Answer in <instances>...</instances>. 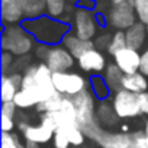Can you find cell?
I'll use <instances>...</instances> for the list:
<instances>
[{"instance_id":"6da1fadb","label":"cell","mask_w":148,"mask_h":148,"mask_svg":"<svg viewBox=\"0 0 148 148\" xmlns=\"http://www.w3.org/2000/svg\"><path fill=\"white\" fill-rule=\"evenodd\" d=\"M21 25L35 38L38 44H45L49 47L62 42V38L70 32V25L58 19H52L48 15L36 19H25Z\"/></svg>"},{"instance_id":"7a4b0ae2","label":"cell","mask_w":148,"mask_h":148,"mask_svg":"<svg viewBox=\"0 0 148 148\" xmlns=\"http://www.w3.org/2000/svg\"><path fill=\"white\" fill-rule=\"evenodd\" d=\"M97 126L99 125H95L84 134L105 148H148L144 131H136L134 134H109Z\"/></svg>"},{"instance_id":"3957f363","label":"cell","mask_w":148,"mask_h":148,"mask_svg":"<svg viewBox=\"0 0 148 148\" xmlns=\"http://www.w3.org/2000/svg\"><path fill=\"white\" fill-rule=\"evenodd\" d=\"M34 48H36V41L22 25L5 28L2 34L3 51H9L16 57H26Z\"/></svg>"},{"instance_id":"277c9868","label":"cell","mask_w":148,"mask_h":148,"mask_svg":"<svg viewBox=\"0 0 148 148\" xmlns=\"http://www.w3.org/2000/svg\"><path fill=\"white\" fill-rule=\"evenodd\" d=\"M52 84L55 90L67 97H74L87 90V80L79 73L73 71H62V73H52Z\"/></svg>"},{"instance_id":"5b68a950","label":"cell","mask_w":148,"mask_h":148,"mask_svg":"<svg viewBox=\"0 0 148 148\" xmlns=\"http://www.w3.org/2000/svg\"><path fill=\"white\" fill-rule=\"evenodd\" d=\"M112 106L119 119H132L142 115L139 106V95L119 89L112 95Z\"/></svg>"},{"instance_id":"8992f818","label":"cell","mask_w":148,"mask_h":148,"mask_svg":"<svg viewBox=\"0 0 148 148\" xmlns=\"http://www.w3.org/2000/svg\"><path fill=\"white\" fill-rule=\"evenodd\" d=\"M73 32L84 41H93L97 36V15L95 10L76 8L73 13Z\"/></svg>"},{"instance_id":"52a82bcc","label":"cell","mask_w":148,"mask_h":148,"mask_svg":"<svg viewBox=\"0 0 148 148\" xmlns=\"http://www.w3.org/2000/svg\"><path fill=\"white\" fill-rule=\"evenodd\" d=\"M71 99L77 109V119H79V125L83 129V132L97 125L95 122V100L89 90L74 96Z\"/></svg>"},{"instance_id":"ba28073f","label":"cell","mask_w":148,"mask_h":148,"mask_svg":"<svg viewBox=\"0 0 148 148\" xmlns=\"http://www.w3.org/2000/svg\"><path fill=\"white\" fill-rule=\"evenodd\" d=\"M106 19H108V23L112 28H115L116 31H126L138 22L134 5L129 2V0L123 5L112 6L109 9V13H108Z\"/></svg>"},{"instance_id":"9c48e42d","label":"cell","mask_w":148,"mask_h":148,"mask_svg":"<svg viewBox=\"0 0 148 148\" xmlns=\"http://www.w3.org/2000/svg\"><path fill=\"white\" fill-rule=\"evenodd\" d=\"M74 58L71 55V52L64 47V45H54L49 48V52L44 61V64H47V67L52 71V73H62V71H70V68H73L74 65Z\"/></svg>"},{"instance_id":"30bf717a","label":"cell","mask_w":148,"mask_h":148,"mask_svg":"<svg viewBox=\"0 0 148 148\" xmlns=\"http://www.w3.org/2000/svg\"><path fill=\"white\" fill-rule=\"evenodd\" d=\"M113 62L121 68V71L123 74H134V73L139 71L141 54H139V51L126 47L113 55Z\"/></svg>"},{"instance_id":"8fae6325","label":"cell","mask_w":148,"mask_h":148,"mask_svg":"<svg viewBox=\"0 0 148 148\" xmlns=\"http://www.w3.org/2000/svg\"><path fill=\"white\" fill-rule=\"evenodd\" d=\"M2 22L5 26L19 25L25 21L22 0H0Z\"/></svg>"},{"instance_id":"7c38bea8","label":"cell","mask_w":148,"mask_h":148,"mask_svg":"<svg viewBox=\"0 0 148 148\" xmlns=\"http://www.w3.org/2000/svg\"><path fill=\"white\" fill-rule=\"evenodd\" d=\"M79 67L83 71L87 73H93L95 76L96 74H100L106 70L108 64H106V58L102 54V51H99L97 48H92L87 52H84L79 60H77Z\"/></svg>"},{"instance_id":"4fadbf2b","label":"cell","mask_w":148,"mask_h":148,"mask_svg":"<svg viewBox=\"0 0 148 148\" xmlns=\"http://www.w3.org/2000/svg\"><path fill=\"white\" fill-rule=\"evenodd\" d=\"M61 45H64L76 60H79V58H80L84 52H87L89 49L95 48V42H93V41H84V39L79 38L74 32H68V34L62 38Z\"/></svg>"},{"instance_id":"5bb4252c","label":"cell","mask_w":148,"mask_h":148,"mask_svg":"<svg viewBox=\"0 0 148 148\" xmlns=\"http://www.w3.org/2000/svg\"><path fill=\"white\" fill-rule=\"evenodd\" d=\"M125 35H126V45L132 49L139 51L144 47L145 39L148 36L147 25H144L141 22H136L134 26H131L129 29L125 31Z\"/></svg>"},{"instance_id":"9a60e30c","label":"cell","mask_w":148,"mask_h":148,"mask_svg":"<svg viewBox=\"0 0 148 148\" xmlns=\"http://www.w3.org/2000/svg\"><path fill=\"white\" fill-rule=\"evenodd\" d=\"M54 131L44 126L42 123L39 125H29V128L23 132V139L28 142H35V144H47L54 138Z\"/></svg>"},{"instance_id":"2e32d148","label":"cell","mask_w":148,"mask_h":148,"mask_svg":"<svg viewBox=\"0 0 148 148\" xmlns=\"http://www.w3.org/2000/svg\"><path fill=\"white\" fill-rule=\"evenodd\" d=\"M122 89L141 95L144 92H148V79L139 71L134 74H125L122 80Z\"/></svg>"},{"instance_id":"e0dca14e","label":"cell","mask_w":148,"mask_h":148,"mask_svg":"<svg viewBox=\"0 0 148 148\" xmlns=\"http://www.w3.org/2000/svg\"><path fill=\"white\" fill-rule=\"evenodd\" d=\"M123 76L125 74L121 71V68L113 62V64H108L106 70H105V82L108 83L110 92H118L119 89H122V80H123Z\"/></svg>"},{"instance_id":"ac0fdd59","label":"cell","mask_w":148,"mask_h":148,"mask_svg":"<svg viewBox=\"0 0 148 148\" xmlns=\"http://www.w3.org/2000/svg\"><path fill=\"white\" fill-rule=\"evenodd\" d=\"M25 19H36L47 15V0H22Z\"/></svg>"},{"instance_id":"d6986e66","label":"cell","mask_w":148,"mask_h":148,"mask_svg":"<svg viewBox=\"0 0 148 148\" xmlns=\"http://www.w3.org/2000/svg\"><path fill=\"white\" fill-rule=\"evenodd\" d=\"M97 116H99V121L102 122V125H105V126H115L119 121L116 112L113 110V106L108 105L106 102H102L99 105Z\"/></svg>"},{"instance_id":"ffe728a7","label":"cell","mask_w":148,"mask_h":148,"mask_svg":"<svg viewBox=\"0 0 148 148\" xmlns=\"http://www.w3.org/2000/svg\"><path fill=\"white\" fill-rule=\"evenodd\" d=\"M21 90V87L18 84H15L9 76H2V92H0V97H2V103L6 102H13L18 92Z\"/></svg>"},{"instance_id":"44dd1931","label":"cell","mask_w":148,"mask_h":148,"mask_svg":"<svg viewBox=\"0 0 148 148\" xmlns=\"http://www.w3.org/2000/svg\"><path fill=\"white\" fill-rule=\"evenodd\" d=\"M89 84H90V87H92V90H93V95H95L97 99H100V100L106 99V97L110 95V89H109L108 83L105 82V77H103V76H99V74H96V76H93V77L90 79Z\"/></svg>"},{"instance_id":"7402d4cb","label":"cell","mask_w":148,"mask_h":148,"mask_svg":"<svg viewBox=\"0 0 148 148\" xmlns=\"http://www.w3.org/2000/svg\"><path fill=\"white\" fill-rule=\"evenodd\" d=\"M62 102H64V96L57 93L54 95L51 99L39 103L36 106V110L38 113H49V112H60L61 108H62Z\"/></svg>"},{"instance_id":"603a6c76","label":"cell","mask_w":148,"mask_h":148,"mask_svg":"<svg viewBox=\"0 0 148 148\" xmlns=\"http://www.w3.org/2000/svg\"><path fill=\"white\" fill-rule=\"evenodd\" d=\"M67 0H47V15L52 19L61 21L67 12Z\"/></svg>"},{"instance_id":"cb8c5ba5","label":"cell","mask_w":148,"mask_h":148,"mask_svg":"<svg viewBox=\"0 0 148 148\" xmlns=\"http://www.w3.org/2000/svg\"><path fill=\"white\" fill-rule=\"evenodd\" d=\"M126 35H125V31H115L113 35H112V39H110V45L108 48V52L113 57L116 52H119L121 49L126 48Z\"/></svg>"},{"instance_id":"d4e9b609","label":"cell","mask_w":148,"mask_h":148,"mask_svg":"<svg viewBox=\"0 0 148 148\" xmlns=\"http://www.w3.org/2000/svg\"><path fill=\"white\" fill-rule=\"evenodd\" d=\"M134 5L138 22L148 26V0H129Z\"/></svg>"},{"instance_id":"484cf974","label":"cell","mask_w":148,"mask_h":148,"mask_svg":"<svg viewBox=\"0 0 148 148\" xmlns=\"http://www.w3.org/2000/svg\"><path fill=\"white\" fill-rule=\"evenodd\" d=\"M2 148H26L19 135L2 132Z\"/></svg>"},{"instance_id":"4316f807","label":"cell","mask_w":148,"mask_h":148,"mask_svg":"<svg viewBox=\"0 0 148 148\" xmlns=\"http://www.w3.org/2000/svg\"><path fill=\"white\" fill-rule=\"evenodd\" d=\"M52 141H54L55 148H68V145H70V139H68V135L64 128H58L55 131Z\"/></svg>"},{"instance_id":"83f0119b","label":"cell","mask_w":148,"mask_h":148,"mask_svg":"<svg viewBox=\"0 0 148 148\" xmlns=\"http://www.w3.org/2000/svg\"><path fill=\"white\" fill-rule=\"evenodd\" d=\"M15 67V55L9 51L2 52V73L3 76H8V71Z\"/></svg>"},{"instance_id":"f1b7e54d","label":"cell","mask_w":148,"mask_h":148,"mask_svg":"<svg viewBox=\"0 0 148 148\" xmlns=\"http://www.w3.org/2000/svg\"><path fill=\"white\" fill-rule=\"evenodd\" d=\"M110 39H112V35H109V34H102V35L96 36V38L93 39V42H95V48H97L99 51H102V49H108L109 45H110Z\"/></svg>"},{"instance_id":"f546056e","label":"cell","mask_w":148,"mask_h":148,"mask_svg":"<svg viewBox=\"0 0 148 148\" xmlns=\"http://www.w3.org/2000/svg\"><path fill=\"white\" fill-rule=\"evenodd\" d=\"M16 110H18V106L15 105V102H6V103H2V116H8V118L15 119V116H16Z\"/></svg>"},{"instance_id":"4dcf8cb0","label":"cell","mask_w":148,"mask_h":148,"mask_svg":"<svg viewBox=\"0 0 148 148\" xmlns=\"http://www.w3.org/2000/svg\"><path fill=\"white\" fill-rule=\"evenodd\" d=\"M16 125H18V123L15 122V119L8 118V116H2V131H3V132L12 134Z\"/></svg>"},{"instance_id":"1f68e13d","label":"cell","mask_w":148,"mask_h":148,"mask_svg":"<svg viewBox=\"0 0 148 148\" xmlns=\"http://www.w3.org/2000/svg\"><path fill=\"white\" fill-rule=\"evenodd\" d=\"M139 73H142L145 77H148V48L142 51L141 54V65H139Z\"/></svg>"},{"instance_id":"d6a6232c","label":"cell","mask_w":148,"mask_h":148,"mask_svg":"<svg viewBox=\"0 0 148 148\" xmlns=\"http://www.w3.org/2000/svg\"><path fill=\"white\" fill-rule=\"evenodd\" d=\"M49 45H45V44H38L36 45V48H35V55L39 58V60H42V61H45V58H47V55H48V52H49Z\"/></svg>"},{"instance_id":"836d02e7","label":"cell","mask_w":148,"mask_h":148,"mask_svg":"<svg viewBox=\"0 0 148 148\" xmlns=\"http://www.w3.org/2000/svg\"><path fill=\"white\" fill-rule=\"evenodd\" d=\"M139 106L142 113L148 115V92H144L139 95Z\"/></svg>"},{"instance_id":"e575fe53","label":"cell","mask_w":148,"mask_h":148,"mask_svg":"<svg viewBox=\"0 0 148 148\" xmlns=\"http://www.w3.org/2000/svg\"><path fill=\"white\" fill-rule=\"evenodd\" d=\"M76 8H83V9L95 10L96 9V0H80V2L76 5Z\"/></svg>"},{"instance_id":"d590c367","label":"cell","mask_w":148,"mask_h":148,"mask_svg":"<svg viewBox=\"0 0 148 148\" xmlns=\"http://www.w3.org/2000/svg\"><path fill=\"white\" fill-rule=\"evenodd\" d=\"M128 0H109V3L112 5V6H119V5H123V3H126Z\"/></svg>"},{"instance_id":"8d00e7d4","label":"cell","mask_w":148,"mask_h":148,"mask_svg":"<svg viewBox=\"0 0 148 148\" xmlns=\"http://www.w3.org/2000/svg\"><path fill=\"white\" fill-rule=\"evenodd\" d=\"M25 147H26V148H39V144H35V142H28V141H25Z\"/></svg>"},{"instance_id":"74e56055","label":"cell","mask_w":148,"mask_h":148,"mask_svg":"<svg viewBox=\"0 0 148 148\" xmlns=\"http://www.w3.org/2000/svg\"><path fill=\"white\" fill-rule=\"evenodd\" d=\"M144 134H145V142L148 145V121L145 122V128H144Z\"/></svg>"},{"instance_id":"f35d334b","label":"cell","mask_w":148,"mask_h":148,"mask_svg":"<svg viewBox=\"0 0 148 148\" xmlns=\"http://www.w3.org/2000/svg\"><path fill=\"white\" fill-rule=\"evenodd\" d=\"M68 2H70V3H76V5H77V3L80 2V0H68Z\"/></svg>"},{"instance_id":"ab89813d","label":"cell","mask_w":148,"mask_h":148,"mask_svg":"<svg viewBox=\"0 0 148 148\" xmlns=\"http://www.w3.org/2000/svg\"><path fill=\"white\" fill-rule=\"evenodd\" d=\"M147 32H148V26H147Z\"/></svg>"}]
</instances>
